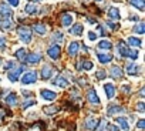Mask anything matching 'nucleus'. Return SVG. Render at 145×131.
<instances>
[{"mask_svg":"<svg viewBox=\"0 0 145 131\" xmlns=\"http://www.w3.org/2000/svg\"><path fill=\"white\" fill-rule=\"evenodd\" d=\"M118 51H120V56L121 57H129L132 60H137L138 58V51L137 50H129L124 41H120L118 43Z\"/></svg>","mask_w":145,"mask_h":131,"instance_id":"f257e3e1","label":"nucleus"},{"mask_svg":"<svg viewBox=\"0 0 145 131\" xmlns=\"http://www.w3.org/2000/svg\"><path fill=\"white\" fill-rule=\"evenodd\" d=\"M24 71V66H16L14 69L9 70L7 73V79L12 81V83H16L19 79H20V74Z\"/></svg>","mask_w":145,"mask_h":131,"instance_id":"f03ea898","label":"nucleus"},{"mask_svg":"<svg viewBox=\"0 0 145 131\" xmlns=\"http://www.w3.org/2000/svg\"><path fill=\"white\" fill-rule=\"evenodd\" d=\"M19 37L23 43H30L31 41V29L27 26H20L19 27Z\"/></svg>","mask_w":145,"mask_h":131,"instance_id":"7ed1b4c3","label":"nucleus"},{"mask_svg":"<svg viewBox=\"0 0 145 131\" xmlns=\"http://www.w3.org/2000/svg\"><path fill=\"white\" fill-rule=\"evenodd\" d=\"M47 54H48L50 58H53V60H58V58H60V54H61V48H60V46H57V44L50 46L48 50H47Z\"/></svg>","mask_w":145,"mask_h":131,"instance_id":"20e7f679","label":"nucleus"},{"mask_svg":"<svg viewBox=\"0 0 145 131\" xmlns=\"http://www.w3.org/2000/svg\"><path fill=\"white\" fill-rule=\"evenodd\" d=\"M36 81H37V73L36 71H27L22 77V83L23 84H33Z\"/></svg>","mask_w":145,"mask_h":131,"instance_id":"39448f33","label":"nucleus"},{"mask_svg":"<svg viewBox=\"0 0 145 131\" xmlns=\"http://www.w3.org/2000/svg\"><path fill=\"white\" fill-rule=\"evenodd\" d=\"M53 74H54V69L51 67L50 64H44L43 69H41V79L43 80H48Z\"/></svg>","mask_w":145,"mask_h":131,"instance_id":"423d86ee","label":"nucleus"},{"mask_svg":"<svg viewBox=\"0 0 145 131\" xmlns=\"http://www.w3.org/2000/svg\"><path fill=\"white\" fill-rule=\"evenodd\" d=\"M51 83H53L56 87H61V88H65V87H68V84H70V81H68L64 76H57Z\"/></svg>","mask_w":145,"mask_h":131,"instance_id":"0eeeda50","label":"nucleus"},{"mask_svg":"<svg viewBox=\"0 0 145 131\" xmlns=\"http://www.w3.org/2000/svg\"><path fill=\"white\" fill-rule=\"evenodd\" d=\"M87 100L91 103V104H100V97L97 96V91L94 88H90L88 93H87Z\"/></svg>","mask_w":145,"mask_h":131,"instance_id":"6e6552de","label":"nucleus"},{"mask_svg":"<svg viewBox=\"0 0 145 131\" xmlns=\"http://www.w3.org/2000/svg\"><path fill=\"white\" fill-rule=\"evenodd\" d=\"M26 61L29 64H37V63L41 61V54H39V53H30V54L26 56Z\"/></svg>","mask_w":145,"mask_h":131,"instance_id":"1a4fd4ad","label":"nucleus"},{"mask_svg":"<svg viewBox=\"0 0 145 131\" xmlns=\"http://www.w3.org/2000/svg\"><path fill=\"white\" fill-rule=\"evenodd\" d=\"M40 96H41L43 100H47V101H53L57 97V94L54 91H50V90H46V88L44 90H40Z\"/></svg>","mask_w":145,"mask_h":131,"instance_id":"9d476101","label":"nucleus"},{"mask_svg":"<svg viewBox=\"0 0 145 131\" xmlns=\"http://www.w3.org/2000/svg\"><path fill=\"white\" fill-rule=\"evenodd\" d=\"M118 113H124V107H121L118 104H112L107 108V115H115Z\"/></svg>","mask_w":145,"mask_h":131,"instance_id":"9b49d317","label":"nucleus"},{"mask_svg":"<svg viewBox=\"0 0 145 131\" xmlns=\"http://www.w3.org/2000/svg\"><path fill=\"white\" fill-rule=\"evenodd\" d=\"M127 73H128V76H138L139 74V66L134 64V63H129L127 66Z\"/></svg>","mask_w":145,"mask_h":131,"instance_id":"f8f14e48","label":"nucleus"},{"mask_svg":"<svg viewBox=\"0 0 145 131\" xmlns=\"http://www.w3.org/2000/svg\"><path fill=\"white\" fill-rule=\"evenodd\" d=\"M5 101L9 104V105H12V107H14V105H17V94L16 93H9L6 97H5Z\"/></svg>","mask_w":145,"mask_h":131,"instance_id":"ddd939ff","label":"nucleus"},{"mask_svg":"<svg viewBox=\"0 0 145 131\" xmlns=\"http://www.w3.org/2000/svg\"><path fill=\"white\" fill-rule=\"evenodd\" d=\"M98 122H100V120H97L94 117H88L87 121H86V127L88 130H97L98 128Z\"/></svg>","mask_w":145,"mask_h":131,"instance_id":"4468645a","label":"nucleus"},{"mask_svg":"<svg viewBox=\"0 0 145 131\" xmlns=\"http://www.w3.org/2000/svg\"><path fill=\"white\" fill-rule=\"evenodd\" d=\"M110 74H111V77L112 79H121L122 76H124V73H122V69H120L118 66H112L111 67V71H110Z\"/></svg>","mask_w":145,"mask_h":131,"instance_id":"2eb2a0df","label":"nucleus"},{"mask_svg":"<svg viewBox=\"0 0 145 131\" xmlns=\"http://www.w3.org/2000/svg\"><path fill=\"white\" fill-rule=\"evenodd\" d=\"M78 50H80V43H78V41H72V43L70 44V47H68V56L74 57V56L78 53Z\"/></svg>","mask_w":145,"mask_h":131,"instance_id":"dca6fc26","label":"nucleus"},{"mask_svg":"<svg viewBox=\"0 0 145 131\" xmlns=\"http://www.w3.org/2000/svg\"><path fill=\"white\" fill-rule=\"evenodd\" d=\"M104 90H105V94H107L108 98H114V96H115V87H114V84H111V83L104 84Z\"/></svg>","mask_w":145,"mask_h":131,"instance_id":"f3484780","label":"nucleus"},{"mask_svg":"<svg viewBox=\"0 0 145 131\" xmlns=\"http://www.w3.org/2000/svg\"><path fill=\"white\" fill-rule=\"evenodd\" d=\"M97 58L100 60L101 64H107V63H110L112 60V56L111 54H107V53H98L97 54Z\"/></svg>","mask_w":145,"mask_h":131,"instance_id":"a211bd4d","label":"nucleus"},{"mask_svg":"<svg viewBox=\"0 0 145 131\" xmlns=\"http://www.w3.org/2000/svg\"><path fill=\"white\" fill-rule=\"evenodd\" d=\"M0 14H2L3 17H6V19H9V17L13 14V12H12V9H10L9 6H6V5H0Z\"/></svg>","mask_w":145,"mask_h":131,"instance_id":"6ab92c4d","label":"nucleus"},{"mask_svg":"<svg viewBox=\"0 0 145 131\" xmlns=\"http://www.w3.org/2000/svg\"><path fill=\"white\" fill-rule=\"evenodd\" d=\"M33 30H34L36 33L41 34V36L47 33V27H46L44 24H41V23H34V24H33Z\"/></svg>","mask_w":145,"mask_h":131,"instance_id":"aec40b11","label":"nucleus"},{"mask_svg":"<svg viewBox=\"0 0 145 131\" xmlns=\"http://www.w3.org/2000/svg\"><path fill=\"white\" fill-rule=\"evenodd\" d=\"M115 121H117V124H118L124 131H128V130H129V125H128V122H127V118H125V117H117V118H115Z\"/></svg>","mask_w":145,"mask_h":131,"instance_id":"412c9836","label":"nucleus"},{"mask_svg":"<svg viewBox=\"0 0 145 131\" xmlns=\"http://www.w3.org/2000/svg\"><path fill=\"white\" fill-rule=\"evenodd\" d=\"M108 17L112 19V20H120V19H121V16H120V10H118L117 7H111V9L108 10Z\"/></svg>","mask_w":145,"mask_h":131,"instance_id":"4be33fe9","label":"nucleus"},{"mask_svg":"<svg viewBox=\"0 0 145 131\" xmlns=\"http://www.w3.org/2000/svg\"><path fill=\"white\" fill-rule=\"evenodd\" d=\"M70 33H71L72 36H78V37H80V36L83 34V26H81L80 23H78V24H74V26L71 27Z\"/></svg>","mask_w":145,"mask_h":131,"instance_id":"5701e85b","label":"nucleus"},{"mask_svg":"<svg viewBox=\"0 0 145 131\" xmlns=\"http://www.w3.org/2000/svg\"><path fill=\"white\" fill-rule=\"evenodd\" d=\"M128 3L131 5V6H134V7H137L138 10H144L145 9V5H144V0H128Z\"/></svg>","mask_w":145,"mask_h":131,"instance_id":"b1692460","label":"nucleus"},{"mask_svg":"<svg viewBox=\"0 0 145 131\" xmlns=\"http://www.w3.org/2000/svg\"><path fill=\"white\" fill-rule=\"evenodd\" d=\"M71 23H72V16H71V14L65 13V14L61 16V24H63L64 27H68Z\"/></svg>","mask_w":145,"mask_h":131,"instance_id":"393cba45","label":"nucleus"},{"mask_svg":"<svg viewBox=\"0 0 145 131\" xmlns=\"http://www.w3.org/2000/svg\"><path fill=\"white\" fill-rule=\"evenodd\" d=\"M81 61V70H93V67H94V64L90 61V60H86V58H81L80 60Z\"/></svg>","mask_w":145,"mask_h":131,"instance_id":"a878e982","label":"nucleus"},{"mask_svg":"<svg viewBox=\"0 0 145 131\" xmlns=\"http://www.w3.org/2000/svg\"><path fill=\"white\" fill-rule=\"evenodd\" d=\"M98 48H101V50H111L112 48V43L110 40H101L98 43Z\"/></svg>","mask_w":145,"mask_h":131,"instance_id":"bb28decb","label":"nucleus"},{"mask_svg":"<svg viewBox=\"0 0 145 131\" xmlns=\"http://www.w3.org/2000/svg\"><path fill=\"white\" fill-rule=\"evenodd\" d=\"M43 110H44V113H46L47 115H53V114H56V113L58 111V105H47V107H44Z\"/></svg>","mask_w":145,"mask_h":131,"instance_id":"cd10ccee","label":"nucleus"},{"mask_svg":"<svg viewBox=\"0 0 145 131\" xmlns=\"http://www.w3.org/2000/svg\"><path fill=\"white\" fill-rule=\"evenodd\" d=\"M26 13H27V14H37V13H39V9H37L36 5L29 3V5L26 6Z\"/></svg>","mask_w":145,"mask_h":131,"instance_id":"c85d7f7f","label":"nucleus"},{"mask_svg":"<svg viewBox=\"0 0 145 131\" xmlns=\"http://www.w3.org/2000/svg\"><path fill=\"white\" fill-rule=\"evenodd\" d=\"M128 44L129 46H135V47H141L142 46V40L138 37H129L128 39Z\"/></svg>","mask_w":145,"mask_h":131,"instance_id":"c756f323","label":"nucleus"},{"mask_svg":"<svg viewBox=\"0 0 145 131\" xmlns=\"http://www.w3.org/2000/svg\"><path fill=\"white\" fill-rule=\"evenodd\" d=\"M26 53H27V51H26V48H19L14 54H16V58H17V60L24 61V60H26V56H27Z\"/></svg>","mask_w":145,"mask_h":131,"instance_id":"7c9ffc66","label":"nucleus"},{"mask_svg":"<svg viewBox=\"0 0 145 131\" xmlns=\"http://www.w3.org/2000/svg\"><path fill=\"white\" fill-rule=\"evenodd\" d=\"M134 33H138V34H144L145 33V24L144 23H138L137 26H134Z\"/></svg>","mask_w":145,"mask_h":131,"instance_id":"2f4dec72","label":"nucleus"},{"mask_svg":"<svg viewBox=\"0 0 145 131\" xmlns=\"http://www.w3.org/2000/svg\"><path fill=\"white\" fill-rule=\"evenodd\" d=\"M13 27V22L10 20V19H5L3 22H2V29L3 30H10Z\"/></svg>","mask_w":145,"mask_h":131,"instance_id":"473e14b6","label":"nucleus"},{"mask_svg":"<svg viewBox=\"0 0 145 131\" xmlns=\"http://www.w3.org/2000/svg\"><path fill=\"white\" fill-rule=\"evenodd\" d=\"M53 41H57V43H61L63 40H64V36H63V33H60V31H56L54 34H53Z\"/></svg>","mask_w":145,"mask_h":131,"instance_id":"72a5a7b5","label":"nucleus"},{"mask_svg":"<svg viewBox=\"0 0 145 131\" xmlns=\"http://www.w3.org/2000/svg\"><path fill=\"white\" fill-rule=\"evenodd\" d=\"M34 104H36V101H34V100H27V101L22 105V108H23V110H27L29 107H31V105H34Z\"/></svg>","mask_w":145,"mask_h":131,"instance_id":"f704fd0d","label":"nucleus"},{"mask_svg":"<svg viewBox=\"0 0 145 131\" xmlns=\"http://www.w3.org/2000/svg\"><path fill=\"white\" fill-rule=\"evenodd\" d=\"M137 111H138V113H144V111H145V103H144V101H139V103L137 104Z\"/></svg>","mask_w":145,"mask_h":131,"instance_id":"c9c22d12","label":"nucleus"},{"mask_svg":"<svg viewBox=\"0 0 145 131\" xmlns=\"http://www.w3.org/2000/svg\"><path fill=\"white\" fill-rule=\"evenodd\" d=\"M14 67H16L14 61H7V63L5 64V70H12V69H14Z\"/></svg>","mask_w":145,"mask_h":131,"instance_id":"e433bc0d","label":"nucleus"},{"mask_svg":"<svg viewBox=\"0 0 145 131\" xmlns=\"http://www.w3.org/2000/svg\"><path fill=\"white\" fill-rule=\"evenodd\" d=\"M95 76H97V79H98V80H104V79L107 77V76H105V71H104V70H98Z\"/></svg>","mask_w":145,"mask_h":131,"instance_id":"4c0bfd02","label":"nucleus"},{"mask_svg":"<svg viewBox=\"0 0 145 131\" xmlns=\"http://www.w3.org/2000/svg\"><path fill=\"white\" fill-rule=\"evenodd\" d=\"M107 26H108L110 29H114V30H118V29H120V26L115 24V23H112V22H107Z\"/></svg>","mask_w":145,"mask_h":131,"instance_id":"58836bf2","label":"nucleus"},{"mask_svg":"<svg viewBox=\"0 0 145 131\" xmlns=\"http://www.w3.org/2000/svg\"><path fill=\"white\" fill-rule=\"evenodd\" d=\"M88 39H90L91 41H94V40H97V34H95L94 31H88Z\"/></svg>","mask_w":145,"mask_h":131,"instance_id":"ea45409f","label":"nucleus"},{"mask_svg":"<svg viewBox=\"0 0 145 131\" xmlns=\"http://www.w3.org/2000/svg\"><path fill=\"white\" fill-rule=\"evenodd\" d=\"M107 130H108V131H118V127L114 125V124H108V125H107Z\"/></svg>","mask_w":145,"mask_h":131,"instance_id":"a19ab883","label":"nucleus"},{"mask_svg":"<svg viewBox=\"0 0 145 131\" xmlns=\"http://www.w3.org/2000/svg\"><path fill=\"white\" fill-rule=\"evenodd\" d=\"M137 127H138V128H144V127H145V120H142V118H141V120H138Z\"/></svg>","mask_w":145,"mask_h":131,"instance_id":"79ce46f5","label":"nucleus"},{"mask_svg":"<svg viewBox=\"0 0 145 131\" xmlns=\"http://www.w3.org/2000/svg\"><path fill=\"white\" fill-rule=\"evenodd\" d=\"M6 47V40L3 37H0V50H3Z\"/></svg>","mask_w":145,"mask_h":131,"instance_id":"37998d69","label":"nucleus"},{"mask_svg":"<svg viewBox=\"0 0 145 131\" xmlns=\"http://www.w3.org/2000/svg\"><path fill=\"white\" fill-rule=\"evenodd\" d=\"M6 2L9 3V5H12V6H19V0H6Z\"/></svg>","mask_w":145,"mask_h":131,"instance_id":"c03bdc74","label":"nucleus"},{"mask_svg":"<svg viewBox=\"0 0 145 131\" xmlns=\"http://www.w3.org/2000/svg\"><path fill=\"white\" fill-rule=\"evenodd\" d=\"M122 91H124V93H127V94H128V93H129V91H131V87H129V86H128V84H125V86H122Z\"/></svg>","mask_w":145,"mask_h":131,"instance_id":"a18cd8bd","label":"nucleus"},{"mask_svg":"<svg viewBox=\"0 0 145 131\" xmlns=\"http://www.w3.org/2000/svg\"><path fill=\"white\" fill-rule=\"evenodd\" d=\"M22 94H23V96H26V97H33V93H31V91H26V90H23V91H22Z\"/></svg>","mask_w":145,"mask_h":131,"instance_id":"49530a36","label":"nucleus"},{"mask_svg":"<svg viewBox=\"0 0 145 131\" xmlns=\"http://www.w3.org/2000/svg\"><path fill=\"white\" fill-rule=\"evenodd\" d=\"M98 30H100V33H101V36H107V31L104 30V27H103V26H100V29H98Z\"/></svg>","mask_w":145,"mask_h":131,"instance_id":"de8ad7c7","label":"nucleus"},{"mask_svg":"<svg viewBox=\"0 0 145 131\" xmlns=\"http://www.w3.org/2000/svg\"><path fill=\"white\" fill-rule=\"evenodd\" d=\"M129 20H131V22H138L139 17H138V16H129Z\"/></svg>","mask_w":145,"mask_h":131,"instance_id":"09e8293b","label":"nucleus"},{"mask_svg":"<svg viewBox=\"0 0 145 131\" xmlns=\"http://www.w3.org/2000/svg\"><path fill=\"white\" fill-rule=\"evenodd\" d=\"M76 69L77 70H81V61H77L76 63Z\"/></svg>","mask_w":145,"mask_h":131,"instance_id":"8fccbe9b","label":"nucleus"},{"mask_svg":"<svg viewBox=\"0 0 145 131\" xmlns=\"http://www.w3.org/2000/svg\"><path fill=\"white\" fill-rule=\"evenodd\" d=\"M144 94H145V88H141V91H139V97L142 98V97H144Z\"/></svg>","mask_w":145,"mask_h":131,"instance_id":"3c124183","label":"nucleus"},{"mask_svg":"<svg viewBox=\"0 0 145 131\" xmlns=\"http://www.w3.org/2000/svg\"><path fill=\"white\" fill-rule=\"evenodd\" d=\"M31 2H43V0H31Z\"/></svg>","mask_w":145,"mask_h":131,"instance_id":"603ef678","label":"nucleus"},{"mask_svg":"<svg viewBox=\"0 0 145 131\" xmlns=\"http://www.w3.org/2000/svg\"><path fill=\"white\" fill-rule=\"evenodd\" d=\"M2 63H3V60H2V58H0V66H2Z\"/></svg>","mask_w":145,"mask_h":131,"instance_id":"864d4df0","label":"nucleus"},{"mask_svg":"<svg viewBox=\"0 0 145 131\" xmlns=\"http://www.w3.org/2000/svg\"><path fill=\"white\" fill-rule=\"evenodd\" d=\"M94 2H101V0H94Z\"/></svg>","mask_w":145,"mask_h":131,"instance_id":"5fc2aeb1","label":"nucleus"}]
</instances>
